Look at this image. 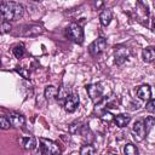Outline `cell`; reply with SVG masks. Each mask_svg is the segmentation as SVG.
<instances>
[{"label":"cell","mask_w":155,"mask_h":155,"mask_svg":"<svg viewBox=\"0 0 155 155\" xmlns=\"http://www.w3.org/2000/svg\"><path fill=\"white\" fill-rule=\"evenodd\" d=\"M70 90L65 86H61L58 87V92H57V96H56V99L59 102V103H64V101L70 96Z\"/></svg>","instance_id":"cell-17"},{"label":"cell","mask_w":155,"mask_h":155,"mask_svg":"<svg viewBox=\"0 0 155 155\" xmlns=\"http://www.w3.org/2000/svg\"><path fill=\"white\" fill-rule=\"evenodd\" d=\"M139 151H138V148L132 144V143H127L125 147H124V154L125 155H137Z\"/></svg>","instance_id":"cell-19"},{"label":"cell","mask_w":155,"mask_h":155,"mask_svg":"<svg viewBox=\"0 0 155 155\" xmlns=\"http://www.w3.org/2000/svg\"><path fill=\"white\" fill-rule=\"evenodd\" d=\"M142 57H143V61L145 63L155 62V46H148V47L143 48Z\"/></svg>","instance_id":"cell-14"},{"label":"cell","mask_w":155,"mask_h":155,"mask_svg":"<svg viewBox=\"0 0 155 155\" xmlns=\"http://www.w3.org/2000/svg\"><path fill=\"white\" fill-rule=\"evenodd\" d=\"M0 11H1V17L4 21L13 22V21H18L19 18H22L24 13V7L23 5L15 2V1H2L0 6Z\"/></svg>","instance_id":"cell-1"},{"label":"cell","mask_w":155,"mask_h":155,"mask_svg":"<svg viewBox=\"0 0 155 155\" xmlns=\"http://www.w3.org/2000/svg\"><path fill=\"white\" fill-rule=\"evenodd\" d=\"M40 153L44 155H54V154H59L61 149L58 147V144L51 139H46V138H40Z\"/></svg>","instance_id":"cell-4"},{"label":"cell","mask_w":155,"mask_h":155,"mask_svg":"<svg viewBox=\"0 0 155 155\" xmlns=\"http://www.w3.org/2000/svg\"><path fill=\"white\" fill-rule=\"evenodd\" d=\"M136 15L139 18V21L147 25L148 23V17H149V8L148 5L143 1V0H137V5H136Z\"/></svg>","instance_id":"cell-9"},{"label":"cell","mask_w":155,"mask_h":155,"mask_svg":"<svg viewBox=\"0 0 155 155\" xmlns=\"http://www.w3.org/2000/svg\"><path fill=\"white\" fill-rule=\"evenodd\" d=\"M0 127L2 130H8L11 127V122H10L8 116H1L0 117Z\"/></svg>","instance_id":"cell-23"},{"label":"cell","mask_w":155,"mask_h":155,"mask_svg":"<svg viewBox=\"0 0 155 155\" xmlns=\"http://www.w3.org/2000/svg\"><path fill=\"white\" fill-rule=\"evenodd\" d=\"M150 29H151V31L155 34V18H153V19H151V25H150Z\"/></svg>","instance_id":"cell-29"},{"label":"cell","mask_w":155,"mask_h":155,"mask_svg":"<svg viewBox=\"0 0 155 155\" xmlns=\"http://www.w3.org/2000/svg\"><path fill=\"white\" fill-rule=\"evenodd\" d=\"M8 119H10L11 126L15 128H21L25 124V117L19 113H11L8 115Z\"/></svg>","instance_id":"cell-11"},{"label":"cell","mask_w":155,"mask_h":155,"mask_svg":"<svg viewBox=\"0 0 155 155\" xmlns=\"http://www.w3.org/2000/svg\"><path fill=\"white\" fill-rule=\"evenodd\" d=\"M102 119H103V120H108V121H109V120H114L113 115H111L110 113H108V111H107V113H105V111L103 113V116H102Z\"/></svg>","instance_id":"cell-28"},{"label":"cell","mask_w":155,"mask_h":155,"mask_svg":"<svg viewBox=\"0 0 155 155\" xmlns=\"http://www.w3.org/2000/svg\"><path fill=\"white\" fill-rule=\"evenodd\" d=\"M131 121V116L128 114H119L116 116H114V122L116 124L117 127L122 128V127H126Z\"/></svg>","instance_id":"cell-15"},{"label":"cell","mask_w":155,"mask_h":155,"mask_svg":"<svg viewBox=\"0 0 155 155\" xmlns=\"http://www.w3.org/2000/svg\"><path fill=\"white\" fill-rule=\"evenodd\" d=\"M16 71H17L18 74H21L24 79H29V71H28V70H25V69H23V68H16Z\"/></svg>","instance_id":"cell-27"},{"label":"cell","mask_w":155,"mask_h":155,"mask_svg":"<svg viewBox=\"0 0 155 155\" xmlns=\"http://www.w3.org/2000/svg\"><path fill=\"white\" fill-rule=\"evenodd\" d=\"M155 126V117L153 116H148L145 120H144V127H145V131H147V134L150 132V130Z\"/></svg>","instance_id":"cell-22"},{"label":"cell","mask_w":155,"mask_h":155,"mask_svg":"<svg viewBox=\"0 0 155 155\" xmlns=\"http://www.w3.org/2000/svg\"><path fill=\"white\" fill-rule=\"evenodd\" d=\"M65 36L70 41L81 45L84 42V29L81 28V25L76 23H71L65 29Z\"/></svg>","instance_id":"cell-2"},{"label":"cell","mask_w":155,"mask_h":155,"mask_svg":"<svg viewBox=\"0 0 155 155\" xmlns=\"http://www.w3.org/2000/svg\"><path fill=\"white\" fill-rule=\"evenodd\" d=\"M57 92H58V88L56 86H53V85H50V86H47L45 88V92L44 93H45L46 99H52L53 97L57 96Z\"/></svg>","instance_id":"cell-18"},{"label":"cell","mask_w":155,"mask_h":155,"mask_svg":"<svg viewBox=\"0 0 155 155\" xmlns=\"http://www.w3.org/2000/svg\"><path fill=\"white\" fill-rule=\"evenodd\" d=\"M63 105H64V110H65V111H68V113H74V111L78 109V107H79V96L71 93V94L64 101Z\"/></svg>","instance_id":"cell-10"},{"label":"cell","mask_w":155,"mask_h":155,"mask_svg":"<svg viewBox=\"0 0 155 155\" xmlns=\"http://www.w3.org/2000/svg\"><path fill=\"white\" fill-rule=\"evenodd\" d=\"M12 52H13V56H15L16 58H22V57L24 56V46H23V44L16 45V46L13 47Z\"/></svg>","instance_id":"cell-21"},{"label":"cell","mask_w":155,"mask_h":155,"mask_svg":"<svg viewBox=\"0 0 155 155\" xmlns=\"http://www.w3.org/2000/svg\"><path fill=\"white\" fill-rule=\"evenodd\" d=\"M107 39L103 38V36H98L96 40H93L90 46H88V52L93 56V57H97L99 56L101 53L104 52V50L107 48Z\"/></svg>","instance_id":"cell-5"},{"label":"cell","mask_w":155,"mask_h":155,"mask_svg":"<svg viewBox=\"0 0 155 155\" xmlns=\"http://www.w3.org/2000/svg\"><path fill=\"white\" fill-rule=\"evenodd\" d=\"M82 125L80 124V122H75V124H71L70 126H69V131L71 132V133H78V132H80V130H82Z\"/></svg>","instance_id":"cell-26"},{"label":"cell","mask_w":155,"mask_h":155,"mask_svg":"<svg viewBox=\"0 0 155 155\" xmlns=\"http://www.w3.org/2000/svg\"><path fill=\"white\" fill-rule=\"evenodd\" d=\"M111 19H113V12L109 8H105V10H103L99 13V21H101V24L102 25H104V27L109 25V23L111 22Z\"/></svg>","instance_id":"cell-16"},{"label":"cell","mask_w":155,"mask_h":155,"mask_svg":"<svg viewBox=\"0 0 155 155\" xmlns=\"http://www.w3.org/2000/svg\"><path fill=\"white\" fill-rule=\"evenodd\" d=\"M86 91H87V94L88 97L93 101V102H99L102 98H103V87L101 84H90L86 86Z\"/></svg>","instance_id":"cell-7"},{"label":"cell","mask_w":155,"mask_h":155,"mask_svg":"<svg viewBox=\"0 0 155 155\" xmlns=\"http://www.w3.org/2000/svg\"><path fill=\"white\" fill-rule=\"evenodd\" d=\"M34 1H40V0H34Z\"/></svg>","instance_id":"cell-30"},{"label":"cell","mask_w":155,"mask_h":155,"mask_svg":"<svg viewBox=\"0 0 155 155\" xmlns=\"http://www.w3.org/2000/svg\"><path fill=\"white\" fill-rule=\"evenodd\" d=\"M131 51L128 47L124 46V45H117L114 47V61L116 65H122L130 57Z\"/></svg>","instance_id":"cell-6"},{"label":"cell","mask_w":155,"mask_h":155,"mask_svg":"<svg viewBox=\"0 0 155 155\" xmlns=\"http://www.w3.org/2000/svg\"><path fill=\"white\" fill-rule=\"evenodd\" d=\"M145 109H147V111H149V113H155V99H154V98L148 99V102H147V104H145Z\"/></svg>","instance_id":"cell-25"},{"label":"cell","mask_w":155,"mask_h":155,"mask_svg":"<svg viewBox=\"0 0 155 155\" xmlns=\"http://www.w3.org/2000/svg\"><path fill=\"white\" fill-rule=\"evenodd\" d=\"M136 92H137V97H138L139 99H142V101H148V99H150V97H151V88H150V86L147 85V84L140 85V86L137 88Z\"/></svg>","instance_id":"cell-13"},{"label":"cell","mask_w":155,"mask_h":155,"mask_svg":"<svg viewBox=\"0 0 155 155\" xmlns=\"http://www.w3.org/2000/svg\"><path fill=\"white\" fill-rule=\"evenodd\" d=\"M131 133L132 137L136 142H142L145 137H147V131L144 127V122L142 121H136L131 128Z\"/></svg>","instance_id":"cell-8"},{"label":"cell","mask_w":155,"mask_h":155,"mask_svg":"<svg viewBox=\"0 0 155 155\" xmlns=\"http://www.w3.org/2000/svg\"><path fill=\"white\" fill-rule=\"evenodd\" d=\"M21 144H22V148L25 149V150H33L35 147H36V139L34 136L31 134H28V136H23L21 139H19Z\"/></svg>","instance_id":"cell-12"},{"label":"cell","mask_w":155,"mask_h":155,"mask_svg":"<svg viewBox=\"0 0 155 155\" xmlns=\"http://www.w3.org/2000/svg\"><path fill=\"white\" fill-rule=\"evenodd\" d=\"M12 30V25L8 21H2L1 23V34H5V33H10Z\"/></svg>","instance_id":"cell-24"},{"label":"cell","mask_w":155,"mask_h":155,"mask_svg":"<svg viewBox=\"0 0 155 155\" xmlns=\"http://www.w3.org/2000/svg\"><path fill=\"white\" fill-rule=\"evenodd\" d=\"M79 153L81 155H93L96 153V149H94L93 145H91L90 143H87V144H85V145L81 147V149H80Z\"/></svg>","instance_id":"cell-20"},{"label":"cell","mask_w":155,"mask_h":155,"mask_svg":"<svg viewBox=\"0 0 155 155\" xmlns=\"http://www.w3.org/2000/svg\"><path fill=\"white\" fill-rule=\"evenodd\" d=\"M44 33V29L39 24H23L17 28L16 35L21 36H38Z\"/></svg>","instance_id":"cell-3"}]
</instances>
